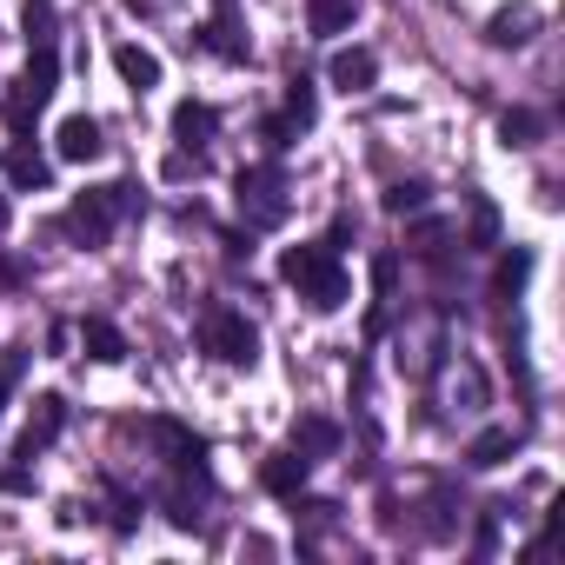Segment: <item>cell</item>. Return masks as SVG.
<instances>
[{"instance_id": "cell-24", "label": "cell", "mask_w": 565, "mask_h": 565, "mask_svg": "<svg viewBox=\"0 0 565 565\" xmlns=\"http://www.w3.org/2000/svg\"><path fill=\"white\" fill-rule=\"evenodd\" d=\"M287 114H294L300 127H313V81H307V74L294 81V94H287Z\"/></svg>"}, {"instance_id": "cell-6", "label": "cell", "mask_w": 565, "mask_h": 565, "mask_svg": "<svg viewBox=\"0 0 565 565\" xmlns=\"http://www.w3.org/2000/svg\"><path fill=\"white\" fill-rule=\"evenodd\" d=\"M307 472H313V459L294 446V452H273V459L259 466V486H266V492H279V499H294V492L307 486Z\"/></svg>"}, {"instance_id": "cell-3", "label": "cell", "mask_w": 565, "mask_h": 565, "mask_svg": "<svg viewBox=\"0 0 565 565\" xmlns=\"http://www.w3.org/2000/svg\"><path fill=\"white\" fill-rule=\"evenodd\" d=\"M233 193H239V213H246L253 226H279V220H287V173H279L273 160H259V167H239Z\"/></svg>"}, {"instance_id": "cell-18", "label": "cell", "mask_w": 565, "mask_h": 565, "mask_svg": "<svg viewBox=\"0 0 565 565\" xmlns=\"http://www.w3.org/2000/svg\"><path fill=\"white\" fill-rule=\"evenodd\" d=\"M539 134H545V120H539V114H525V107L499 114V140H505V147H539Z\"/></svg>"}, {"instance_id": "cell-5", "label": "cell", "mask_w": 565, "mask_h": 565, "mask_svg": "<svg viewBox=\"0 0 565 565\" xmlns=\"http://www.w3.org/2000/svg\"><path fill=\"white\" fill-rule=\"evenodd\" d=\"M61 433H67V399H61V393H41V399H34V413H28V426H21V439H14V459L47 452Z\"/></svg>"}, {"instance_id": "cell-28", "label": "cell", "mask_w": 565, "mask_h": 565, "mask_svg": "<svg viewBox=\"0 0 565 565\" xmlns=\"http://www.w3.org/2000/svg\"><path fill=\"white\" fill-rule=\"evenodd\" d=\"M186 173H200V153H173L167 160V180H186Z\"/></svg>"}, {"instance_id": "cell-7", "label": "cell", "mask_w": 565, "mask_h": 565, "mask_svg": "<svg viewBox=\"0 0 565 565\" xmlns=\"http://www.w3.org/2000/svg\"><path fill=\"white\" fill-rule=\"evenodd\" d=\"M327 81H333L340 94H366V87L380 81V61H373L366 47H340V54H333V67H327Z\"/></svg>"}, {"instance_id": "cell-22", "label": "cell", "mask_w": 565, "mask_h": 565, "mask_svg": "<svg viewBox=\"0 0 565 565\" xmlns=\"http://www.w3.org/2000/svg\"><path fill=\"white\" fill-rule=\"evenodd\" d=\"M386 206H393V213H419V206H426V180H393V186H386Z\"/></svg>"}, {"instance_id": "cell-21", "label": "cell", "mask_w": 565, "mask_h": 565, "mask_svg": "<svg viewBox=\"0 0 565 565\" xmlns=\"http://www.w3.org/2000/svg\"><path fill=\"white\" fill-rule=\"evenodd\" d=\"M300 134H307V127H300V120H294V114H273V120H259V140H266V147H273V153H279V147H294V140H300Z\"/></svg>"}, {"instance_id": "cell-23", "label": "cell", "mask_w": 565, "mask_h": 565, "mask_svg": "<svg viewBox=\"0 0 565 565\" xmlns=\"http://www.w3.org/2000/svg\"><path fill=\"white\" fill-rule=\"evenodd\" d=\"M439 246H446V226H439V220H419V226H413V253H419V259H439Z\"/></svg>"}, {"instance_id": "cell-8", "label": "cell", "mask_w": 565, "mask_h": 565, "mask_svg": "<svg viewBox=\"0 0 565 565\" xmlns=\"http://www.w3.org/2000/svg\"><path fill=\"white\" fill-rule=\"evenodd\" d=\"M54 147H61V160H100V120H87V114H67L61 120V134H54Z\"/></svg>"}, {"instance_id": "cell-10", "label": "cell", "mask_w": 565, "mask_h": 565, "mask_svg": "<svg viewBox=\"0 0 565 565\" xmlns=\"http://www.w3.org/2000/svg\"><path fill=\"white\" fill-rule=\"evenodd\" d=\"M81 347H87V360H100V366H120V360H127V333H120L114 320H81Z\"/></svg>"}, {"instance_id": "cell-1", "label": "cell", "mask_w": 565, "mask_h": 565, "mask_svg": "<svg viewBox=\"0 0 565 565\" xmlns=\"http://www.w3.org/2000/svg\"><path fill=\"white\" fill-rule=\"evenodd\" d=\"M279 273L300 287V300L313 313H333L347 300V273H340V253L327 239H307V246H287V259H279Z\"/></svg>"}, {"instance_id": "cell-26", "label": "cell", "mask_w": 565, "mask_h": 565, "mask_svg": "<svg viewBox=\"0 0 565 565\" xmlns=\"http://www.w3.org/2000/svg\"><path fill=\"white\" fill-rule=\"evenodd\" d=\"M21 366H28V353H0V406H8V393L21 386Z\"/></svg>"}, {"instance_id": "cell-12", "label": "cell", "mask_w": 565, "mask_h": 565, "mask_svg": "<svg viewBox=\"0 0 565 565\" xmlns=\"http://www.w3.org/2000/svg\"><path fill=\"white\" fill-rule=\"evenodd\" d=\"M532 28H539V8H499L492 28H486V41H492V47H525Z\"/></svg>"}, {"instance_id": "cell-11", "label": "cell", "mask_w": 565, "mask_h": 565, "mask_svg": "<svg viewBox=\"0 0 565 565\" xmlns=\"http://www.w3.org/2000/svg\"><path fill=\"white\" fill-rule=\"evenodd\" d=\"M519 452V433L512 426H486L472 446H466V466H479V472H492V466H505Z\"/></svg>"}, {"instance_id": "cell-15", "label": "cell", "mask_w": 565, "mask_h": 565, "mask_svg": "<svg viewBox=\"0 0 565 565\" xmlns=\"http://www.w3.org/2000/svg\"><path fill=\"white\" fill-rule=\"evenodd\" d=\"M525 273H532V253H525V246H512V253L492 266V300H512V294L525 287Z\"/></svg>"}, {"instance_id": "cell-14", "label": "cell", "mask_w": 565, "mask_h": 565, "mask_svg": "<svg viewBox=\"0 0 565 565\" xmlns=\"http://www.w3.org/2000/svg\"><path fill=\"white\" fill-rule=\"evenodd\" d=\"M206 47H213L220 61H246V34H239V21H233V0H220V14H213V28H206Z\"/></svg>"}, {"instance_id": "cell-17", "label": "cell", "mask_w": 565, "mask_h": 565, "mask_svg": "<svg viewBox=\"0 0 565 565\" xmlns=\"http://www.w3.org/2000/svg\"><path fill=\"white\" fill-rule=\"evenodd\" d=\"M307 8H313V34H347L360 0H307Z\"/></svg>"}, {"instance_id": "cell-4", "label": "cell", "mask_w": 565, "mask_h": 565, "mask_svg": "<svg viewBox=\"0 0 565 565\" xmlns=\"http://www.w3.org/2000/svg\"><path fill=\"white\" fill-rule=\"evenodd\" d=\"M200 347H206L213 360H226V366H253V360H259V333H253L246 313H233V307H213V313L200 320Z\"/></svg>"}, {"instance_id": "cell-13", "label": "cell", "mask_w": 565, "mask_h": 565, "mask_svg": "<svg viewBox=\"0 0 565 565\" xmlns=\"http://www.w3.org/2000/svg\"><path fill=\"white\" fill-rule=\"evenodd\" d=\"M114 67H120V81H127L134 94H147V87H160V61H153L147 47H134V41H127V47H114Z\"/></svg>"}, {"instance_id": "cell-25", "label": "cell", "mask_w": 565, "mask_h": 565, "mask_svg": "<svg viewBox=\"0 0 565 565\" xmlns=\"http://www.w3.org/2000/svg\"><path fill=\"white\" fill-rule=\"evenodd\" d=\"M472 239H479V246H492V239H499V213H492L486 200H472Z\"/></svg>"}, {"instance_id": "cell-9", "label": "cell", "mask_w": 565, "mask_h": 565, "mask_svg": "<svg viewBox=\"0 0 565 565\" xmlns=\"http://www.w3.org/2000/svg\"><path fill=\"white\" fill-rule=\"evenodd\" d=\"M213 127H220V120H213L206 100H180V107H173V140H180L186 153H200V147L213 140Z\"/></svg>"}, {"instance_id": "cell-29", "label": "cell", "mask_w": 565, "mask_h": 565, "mask_svg": "<svg viewBox=\"0 0 565 565\" xmlns=\"http://www.w3.org/2000/svg\"><path fill=\"white\" fill-rule=\"evenodd\" d=\"M21 279H28V266H21V259H0V287H21Z\"/></svg>"}, {"instance_id": "cell-19", "label": "cell", "mask_w": 565, "mask_h": 565, "mask_svg": "<svg viewBox=\"0 0 565 565\" xmlns=\"http://www.w3.org/2000/svg\"><path fill=\"white\" fill-rule=\"evenodd\" d=\"M8 180H14L21 193H28V186H47V160H41V153H34L28 140H21V147L8 153Z\"/></svg>"}, {"instance_id": "cell-27", "label": "cell", "mask_w": 565, "mask_h": 565, "mask_svg": "<svg viewBox=\"0 0 565 565\" xmlns=\"http://www.w3.org/2000/svg\"><path fill=\"white\" fill-rule=\"evenodd\" d=\"M140 525V499H114V532H134Z\"/></svg>"}, {"instance_id": "cell-20", "label": "cell", "mask_w": 565, "mask_h": 565, "mask_svg": "<svg viewBox=\"0 0 565 565\" xmlns=\"http://www.w3.org/2000/svg\"><path fill=\"white\" fill-rule=\"evenodd\" d=\"M21 28H28V47H54V0H28Z\"/></svg>"}, {"instance_id": "cell-16", "label": "cell", "mask_w": 565, "mask_h": 565, "mask_svg": "<svg viewBox=\"0 0 565 565\" xmlns=\"http://www.w3.org/2000/svg\"><path fill=\"white\" fill-rule=\"evenodd\" d=\"M294 446H300L307 459H327V452H340V426H333V419H300Z\"/></svg>"}, {"instance_id": "cell-2", "label": "cell", "mask_w": 565, "mask_h": 565, "mask_svg": "<svg viewBox=\"0 0 565 565\" xmlns=\"http://www.w3.org/2000/svg\"><path fill=\"white\" fill-rule=\"evenodd\" d=\"M134 206H140V193H134L127 180H114V186H87V193H74V200H67L61 233H67L74 246H107L114 220H120V213H134Z\"/></svg>"}, {"instance_id": "cell-30", "label": "cell", "mask_w": 565, "mask_h": 565, "mask_svg": "<svg viewBox=\"0 0 565 565\" xmlns=\"http://www.w3.org/2000/svg\"><path fill=\"white\" fill-rule=\"evenodd\" d=\"M8 220H14V206H8V193H0V233H8Z\"/></svg>"}]
</instances>
